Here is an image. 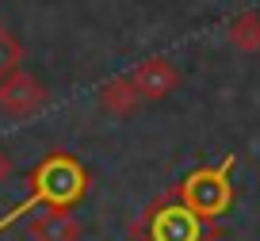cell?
Masks as SVG:
<instances>
[{
	"instance_id": "6da1fadb",
	"label": "cell",
	"mask_w": 260,
	"mask_h": 241,
	"mask_svg": "<svg viewBox=\"0 0 260 241\" xmlns=\"http://www.w3.org/2000/svg\"><path fill=\"white\" fill-rule=\"evenodd\" d=\"M31 192H27L23 203H16V207L8 210V215L0 218V233L8 230L12 222H19L23 215H31L35 207H46V210H69L77 199H84V192H88V169H84L81 161L73 157V153L65 149H50L46 157L39 161L31 169Z\"/></svg>"
},
{
	"instance_id": "7a4b0ae2",
	"label": "cell",
	"mask_w": 260,
	"mask_h": 241,
	"mask_svg": "<svg viewBox=\"0 0 260 241\" xmlns=\"http://www.w3.org/2000/svg\"><path fill=\"white\" fill-rule=\"evenodd\" d=\"M134 237L138 241H218L222 226L203 222V218L187 210L176 195H161L157 203H149L146 215L134 222Z\"/></svg>"
},
{
	"instance_id": "3957f363",
	"label": "cell",
	"mask_w": 260,
	"mask_h": 241,
	"mask_svg": "<svg viewBox=\"0 0 260 241\" xmlns=\"http://www.w3.org/2000/svg\"><path fill=\"white\" fill-rule=\"evenodd\" d=\"M234 165H237V157L230 153L222 165H203V169L187 172V176L172 188V195H176L187 210H195L203 222H218V218L234 207V180H230Z\"/></svg>"
},
{
	"instance_id": "277c9868",
	"label": "cell",
	"mask_w": 260,
	"mask_h": 241,
	"mask_svg": "<svg viewBox=\"0 0 260 241\" xmlns=\"http://www.w3.org/2000/svg\"><path fill=\"white\" fill-rule=\"evenodd\" d=\"M42 104H46V88L39 84V77H31V73L16 69L12 77L0 80V107L8 115H16V119H27V115L42 111Z\"/></svg>"
},
{
	"instance_id": "5b68a950",
	"label": "cell",
	"mask_w": 260,
	"mask_h": 241,
	"mask_svg": "<svg viewBox=\"0 0 260 241\" xmlns=\"http://www.w3.org/2000/svg\"><path fill=\"white\" fill-rule=\"evenodd\" d=\"M130 84L138 88L142 100H161L180 84V73H176V65L165 62V57H149V62H142L138 69H134Z\"/></svg>"
},
{
	"instance_id": "8992f818",
	"label": "cell",
	"mask_w": 260,
	"mask_h": 241,
	"mask_svg": "<svg viewBox=\"0 0 260 241\" xmlns=\"http://www.w3.org/2000/svg\"><path fill=\"white\" fill-rule=\"evenodd\" d=\"M77 237H81V222L65 210H50L31 222V241H77Z\"/></svg>"
},
{
	"instance_id": "52a82bcc",
	"label": "cell",
	"mask_w": 260,
	"mask_h": 241,
	"mask_svg": "<svg viewBox=\"0 0 260 241\" xmlns=\"http://www.w3.org/2000/svg\"><path fill=\"white\" fill-rule=\"evenodd\" d=\"M230 42L245 54H256L260 50V12H241V16L230 23Z\"/></svg>"
},
{
	"instance_id": "ba28073f",
	"label": "cell",
	"mask_w": 260,
	"mask_h": 241,
	"mask_svg": "<svg viewBox=\"0 0 260 241\" xmlns=\"http://www.w3.org/2000/svg\"><path fill=\"white\" fill-rule=\"evenodd\" d=\"M138 88L130 84V77H115V80H107L104 84V107L107 111H115V115H126V111H134V104H138Z\"/></svg>"
},
{
	"instance_id": "9c48e42d",
	"label": "cell",
	"mask_w": 260,
	"mask_h": 241,
	"mask_svg": "<svg viewBox=\"0 0 260 241\" xmlns=\"http://www.w3.org/2000/svg\"><path fill=\"white\" fill-rule=\"evenodd\" d=\"M19 62H23V46L16 42V35H12L8 27L0 23V80L12 77V73L19 69Z\"/></svg>"
},
{
	"instance_id": "30bf717a",
	"label": "cell",
	"mask_w": 260,
	"mask_h": 241,
	"mask_svg": "<svg viewBox=\"0 0 260 241\" xmlns=\"http://www.w3.org/2000/svg\"><path fill=\"white\" fill-rule=\"evenodd\" d=\"M8 176H12V157H8L4 149H0V184H4Z\"/></svg>"
}]
</instances>
